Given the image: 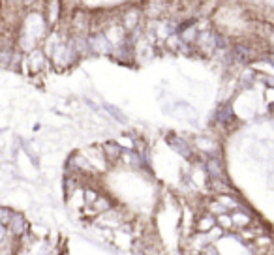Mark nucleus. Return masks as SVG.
Returning <instances> with one entry per match:
<instances>
[{
	"instance_id": "2",
	"label": "nucleus",
	"mask_w": 274,
	"mask_h": 255,
	"mask_svg": "<svg viewBox=\"0 0 274 255\" xmlns=\"http://www.w3.org/2000/svg\"><path fill=\"white\" fill-rule=\"evenodd\" d=\"M212 225H214V220L209 216V218H203V220L199 221L197 229H199V231H207V229H212Z\"/></svg>"
},
{
	"instance_id": "1",
	"label": "nucleus",
	"mask_w": 274,
	"mask_h": 255,
	"mask_svg": "<svg viewBox=\"0 0 274 255\" xmlns=\"http://www.w3.org/2000/svg\"><path fill=\"white\" fill-rule=\"evenodd\" d=\"M141 13L137 8H132V10H128V12L122 13V17H120V23H122V29L126 30V34L128 32H134L135 29H139V17Z\"/></svg>"
}]
</instances>
